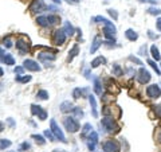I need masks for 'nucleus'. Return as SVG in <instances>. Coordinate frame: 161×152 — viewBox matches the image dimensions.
<instances>
[{
	"label": "nucleus",
	"instance_id": "nucleus-1",
	"mask_svg": "<svg viewBox=\"0 0 161 152\" xmlns=\"http://www.w3.org/2000/svg\"><path fill=\"white\" fill-rule=\"evenodd\" d=\"M101 124H102V127L109 133H117V132H120V129H121V127L118 125V122L115 121V118L111 116H105L102 118V121H101Z\"/></svg>",
	"mask_w": 161,
	"mask_h": 152
},
{
	"label": "nucleus",
	"instance_id": "nucleus-2",
	"mask_svg": "<svg viewBox=\"0 0 161 152\" xmlns=\"http://www.w3.org/2000/svg\"><path fill=\"white\" fill-rule=\"evenodd\" d=\"M63 127L67 129V132H70V133H75L79 131V122L72 116L63 117Z\"/></svg>",
	"mask_w": 161,
	"mask_h": 152
},
{
	"label": "nucleus",
	"instance_id": "nucleus-3",
	"mask_svg": "<svg viewBox=\"0 0 161 152\" xmlns=\"http://www.w3.org/2000/svg\"><path fill=\"white\" fill-rule=\"evenodd\" d=\"M16 48H18V51L22 55L27 54V53H30L31 50V43L30 40H28L26 36H19L18 39H16Z\"/></svg>",
	"mask_w": 161,
	"mask_h": 152
},
{
	"label": "nucleus",
	"instance_id": "nucleus-4",
	"mask_svg": "<svg viewBox=\"0 0 161 152\" xmlns=\"http://www.w3.org/2000/svg\"><path fill=\"white\" fill-rule=\"evenodd\" d=\"M50 131L52 132V135L55 136L56 140H59V141H62V143H67L66 140V137H64V135L62 132V129L59 128V125L56 124V121L52 118V120L50 121Z\"/></svg>",
	"mask_w": 161,
	"mask_h": 152
},
{
	"label": "nucleus",
	"instance_id": "nucleus-5",
	"mask_svg": "<svg viewBox=\"0 0 161 152\" xmlns=\"http://www.w3.org/2000/svg\"><path fill=\"white\" fill-rule=\"evenodd\" d=\"M102 150L105 152H120L121 151V145L117 140H113V139H107V140L103 141L102 144Z\"/></svg>",
	"mask_w": 161,
	"mask_h": 152
},
{
	"label": "nucleus",
	"instance_id": "nucleus-6",
	"mask_svg": "<svg viewBox=\"0 0 161 152\" xmlns=\"http://www.w3.org/2000/svg\"><path fill=\"white\" fill-rule=\"evenodd\" d=\"M67 35L64 34L63 28H59V30H55L54 34H52V43L55 46H63L64 42H66Z\"/></svg>",
	"mask_w": 161,
	"mask_h": 152
},
{
	"label": "nucleus",
	"instance_id": "nucleus-7",
	"mask_svg": "<svg viewBox=\"0 0 161 152\" xmlns=\"http://www.w3.org/2000/svg\"><path fill=\"white\" fill-rule=\"evenodd\" d=\"M56 55H55V51H52L48 48V51H42L38 54V59L40 62L43 63H48V62H52V61H55Z\"/></svg>",
	"mask_w": 161,
	"mask_h": 152
},
{
	"label": "nucleus",
	"instance_id": "nucleus-8",
	"mask_svg": "<svg viewBox=\"0 0 161 152\" xmlns=\"http://www.w3.org/2000/svg\"><path fill=\"white\" fill-rule=\"evenodd\" d=\"M46 6H44V3L42 0H32L30 7H28V10H30L31 14H40V12H43L46 10Z\"/></svg>",
	"mask_w": 161,
	"mask_h": 152
},
{
	"label": "nucleus",
	"instance_id": "nucleus-9",
	"mask_svg": "<svg viewBox=\"0 0 161 152\" xmlns=\"http://www.w3.org/2000/svg\"><path fill=\"white\" fill-rule=\"evenodd\" d=\"M137 74H138V76H137V81H138L141 85L148 84V82L150 81V78H152L150 73H149L145 67H140V70L137 71Z\"/></svg>",
	"mask_w": 161,
	"mask_h": 152
},
{
	"label": "nucleus",
	"instance_id": "nucleus-10",
	"mask_svg": "<svg viewBox=\"0 0 161 152\" xmlns=\"http://www.w3.org/2000/svg\"><path fill=\"white\" fill-rule=\"evenodd\" d=\"M31 113L34 114V116H38V118H39V120H42V121H44L47 118V112L40 105L32 104L31 105Z\"/></svg>",
	"mask_w": 161,
	"mask_h": 152
},
{
	"label": "nucleus",
	"instance_id": "nucleus-11",
	"mask_svg": "<svg viewBox=\"0 0 161 152\" xmlns=\"http://www.w3.org/2000/svg\"><path fill=\"white\" fill-rule=\"evenodd\" d=\"M146 96L149 98H152V100H154V98H159L161 96V88L159 85L153 84V85H149L146 88Z\"/></svg>",
	"mask_w": 161,
	"mask_h": 152
},
{
	"label": "nucleus",
	"instance_id": "nucleus-12",
	"mask_svg": "<svg viewBox=\"0 0 161 152\" xmlns=\"http://www.w3.org/2000/svg\"><path fill=\"white\" fill-rule=\"evenodd\" d=\"M23 67L26 69V70H30V71H40V66L34 59H26L23 62Z\"/></svg>",
	"mask_w": 161,
	"mask_h": 152
},
{
	"label": "nucleus",
	"instance_id": "nucleus-13",
	"mask_svg": "<svg viewBox=\"0 0 161 152\" xmlns=\"http://www.w3.org/2000/svg\"><path fill=\"white\" fill-rule=\"evenodd\" d=\"M102 32H103V36H105L106 39L113 40V39L115 38V32H117V30H115L114 26H105L103 30H102Z\"/></svg>",
	"mask_w": 161,
	"mask_h": 152
},
{
	"label": "nucleus",
	"instance_id": "nucleus-14",
	"mask_svg": "<svg viewBox=\"0 0 161 152\" xmlns=\"http://www.w3.org/2000/svg\"><path fill=\"white\" fill-rule=\"evenodd\" d=\"M59 109L62 113H70V112H72V109H74V105H72L71 101H63L62 104H60Z\"/></svg>",
	"mask_w": 161,
	"mask_h": 152
},
{
	"label": "nucleus",
	"instance_id": "nucleus-15",
	"mask_svg": "<svg viewBox=\"0 0 161 152\" xmlns=\"http://www.w3.org/2000/svg\"><path fill=\"white\" fill-rule=\"evenodd\" d=\"M63 31H64V34H66L67 36H72L75 34V28L71 26V23L68 22V20H66V22L63 23Z\"/></svg>",
	"mask_w": 161,
	"mask_h": 152
},
{
	"label": "nucleus",
	"instance_id": "nucleus-16",
	"mask_svg": "<svg viewBox=\"0 0 161 152\" xmlns=\"http://www.w3.org/2000/svg\"><path fill=\"white\" fill-rule=\"evenodd\" d=\"M102 43H103V40L99 38V36H95L94 40H93V44H91V47H90V53L91 54H94V53L98 50V48L102 46Z\"/></svg>",
	"mask_w": 161,
	"mask_h": 152
},
{
	"label": "nucleus",
	"instance_id": "nucleus-17",
	"mask_svg": "<svg viewBox=\"0 0 161 152\" xmlns=\"http://www.w3.org/2000/svg\"><path fill=\"white\" fill-rule=\"evenodd\" d=\"M89 97V101H90V105H91V114L93 117H98V112H97V101H95V97L93 96V94H90Z\"/></svg>",
	"mask_w": 161,
	"mask_h": 152
},
{
	"label": "nucleus",
	"instance_id": "nucleus-18",
	"mask_svg": "<svg viewBox=\"0 0 161 152\" xmlns=\"http://www.w3.org/2000/svg\"><path fill=\"white\" fill-rule=\"evenodd\" d=\"M78 54H79V47H78V44L75 43L74 46L71 47V50L68 51V57H67V61H68V62H71V61L74 59V58H75V57L78 55Z\"/></svg>",
	"mask_w": 161,
	"mask_h": 152
},
{
	"label": "nucleus",
	"instance_id": "nucleus-19",
	"mask_svg": "<svg viewBox=\"0 0 161 152\" xmlns=\"http://www.w3.org/2000/svg\"><path fill=\"white\" fill-rule=\"evenodd\" d=\"M125 36H126V39L130 40V42H134V40L138 39V34H137L134 30H132V28H129V30L125 31Z\"/></svg>",
	"mask_w": 161,
	"mask_h": 152
},
{
	"label": "nucleus",
	"instance_id": "nucleus-20",
	"mask_svg": "<svg viewBox=\"0 0 161 152\" xmlns=\"http://www.w3.org/2000/svg\"><path fill=\"white\" fill-rule=\"evenodd\" d=\"M105 63H106V58H103V57H97L95 59L91 61L90 67H91V69H95V67L101 66V65H105Z\"/></svg>",
	"mask_w": 161,
	"mask_h": 152
},
{
	"label": "nucleus",
	"instance_id": "nucleus-21",
	"mask_svg": "<svg viewBox=\"0 0 161 152\" xmlns=\"http://www.w3.org/2000/svg\"><path fill=\"white\" fill-rule=\"evenodd\" d=\"M89 92V90L85 88V89H80V88H75L74 90H72V97L75 98V100H78V98H82L85 94H86Z\"/></svg>",
	"mask_w": 161,
	"mask_h": 152
},
{
	"label": "nucleus",
	"instance_id": "nucleus-22",
	"mask_svg": "<svg viewBox=\"0 0 161 152\" xmlns=\"http://www.w3.org/2000/svg\"><path fill=\"white\" fill-rule=\"evenodd\" d=\"M93 22L94 23H102L103 26H114L113 22H110L109 19L103 18V16H95V18H93Z\"/></svg>",
	"mask_w": 161,
	"mask_h": 152
},
{
	"label": "nucleus",
	"instance_id": "nucleus-23",
	"mask_svg": "<svg viewBox=\"0 0 161 152\" xmlns=\"http://www.w3.org/2000/svg\"><path fill=\"white\" fill-rule=\"evenodd\" d=\"M36 23H38L40 27H50V24H48V19H47V15L38 16V18H36Z\"/></svg>",
	"mask_w": 161,
	"mask_h": 152
},
{
	"label": "nucleus",
	"instance_id": "nucleus-24",
	"mask_svg": "<svg viewBox=\"0 0 161 152\" xmlns=\"http://www.w3.org/2000/svg\"><path fill=\"white\" fill-rule=\"evenodd\" d=\"M0 61H2L3 63H6V65H10V66L15 65V59H14V57H12L11 54H4L2 58H0Z\"/></svg>",
	"mask_w": 161,
	"mask_h": 152
},
{
	"label": "nucleus",
	"instance_id": "nucleus-25",
	"mask_svg": "<svg viewBox=\"0 0 161 152\" xmlns=\"http://www.w3.org/2000/svg\"><path fill=\"white\" fill-rule=\"evenodd\" d=\"M150 54H152L154 61H160L161 59V54H160V51H159V48H157L156 44H152L150 46Z\"/></svg>",
	"mask_w": 161,
	"mask_h": 152
},
{
	"label": "nucleus",
	"instance_id": "nucleus-26",
	"mask_svg": "<svg viewBox=\"0 0 161 152\" xmlns=\"http://www.w3.org/2000/svg\"><path fill=\"white\" fill-rule=\"evenodd\" d=\"M47 19H48V24H50V27L55 26V24H58L60 22V18L56 15H47Z\"/></svg>",
	"mask_w": 161,
	"mask_h": 152
},
{
	"label": "nucleus",
	"instance_id": "nucleus-27",
	"mask_svg": "<svg viewBox=\"0 0 161 152\" xmlns=\"http://www.w3.org/2000/svg\"><path fill=\"white\" fill-rule=\"evenodd\" d=\"M94 92L98 96H102V85H101V81L98 78H94Z\"/></svg>",
	"mask_w": 161,
	"mask_h": 152
},
{
	"label": "nucleus",
	"instance_id": "nucleus-28",
	"mask_svg": "<svg viewBox=\"0 0 161 152\" xmlns=\"http://www.w3.org/2000/svg\"><path fill=\"white\" fill-rule=\"evenodd\" d=\"M91 131H93L91 124H90V122H86V124L83 125V128H82V133H80V137H82V139H86V135H87L89 132H91Z\"/></svg>",
	"mask_w": 161,
	"mask_h": 152
},
{
	"label": "nucleus",
	"instance_id": "nucleus-29",
	"mask_svg": "<svg viewBox=\"0 0 161 152\" xmlns=\"http://www.w3.org/2000/svg\"><path fill=\"white\" fill-rule=\"evenodd\" d=\"M36 98L38 100H42V101H46L48 100V92L47 90H38V93H36Z\"/></svg>",
	"mask_w": 161,
	"mask_h": 152
},
{
	"label": "nucleus",
	"instance_id": "nucleus-30",
	"mask_svg": "<svg viewBox=\"0 0 161 152\" xmlns=\"http://www.w3.org/2000/svg\"><path fill=\"white\" fill-rule=\"evenodd\" d=\"M86 139L89 141H91V143H98V133L95 132V131H91V132H89V135L86 136Z\"/></svg>",
	"mask_w": 161,
	"mask_h": 152
},
{
	"label": "nucleus",
	"instance_id": "nucleus-31",
	"mask_svg": "<svg viewBox=\"0 0 161 152\" xmlns=\"http://www.w3.org/2000/svg\"><path fill=\"white\" fill-rule=\"evenodd\" d=\"M31 76H24V74H20L15 78V81L16 82H20V84H26V82H30L31 81Z\"/></svg>",
	"mask_w": 161,
	"mask_h": 152
},
{
	"label": "nucleus",
	"instance_id": "nucleus-32",
	"mask_svg": "<svg viewBox=\"0 0 161 152\" xmlns=\"http://www.w3.org/2000/svg\"><path fill=\"white\" fill-rule=\"evenodd\" d=\"M113 74H114V76H118V77L124 76V70H122V67H121L118 63H114V65H113Z\"/></svg>",
	"mask_w": 161,
	"mask_h": 152
},
{
	"label": "nucleus",
	"instance_id": "nucleus-33",
	"mask_svg": "<svg viewBox=\"0 0 161 152\" xmlns=\"http://www.w3.org/2000/svg\"><path fill=\"white\" fill-rule=\"evenodd\" d=\"M31 137L34 139V140H35L36 143H38L39 145H44V144H46V140H44V137L42 136V135H36V133H34Z\"/></svg>",
	"mask_w": 161,
	"mask_h": 152
},
{
	"label": "nucleus",
	"instance_id": "nucleus-34",
	"mask_svg": "<svg viewBox=\"0 0 161 152\" xmlns=\"http://www.w3.org/2000/svg\"><path fill=\"white\" fill-rule=\"evenodd\" d=\"M11 144L12 143H11V140H8V139H0V151L11 147Z\"/></svg>",
	"mask_w": 161,
	"mask_h": 152
},
{
	"label": "nucleus",
	"instance_id": "nucleus-35",
	"mask_svg": "<svg viewBox=\"0 0 161 152\" xmlns=\"http://www.w3.org/2000/svg\"><path fill=\"white\" fill-rule=\"evenodd\" d=\"M148 65H150V67H152L153 70L156 71V74H157V76H160V74H161V70L159 69V66H157V65H156V61L149 59V61H148Z\"/></svg>",
	"mask_w": 161,
	"mask_h": 152
},
{
	"label": "nucleus",
	"instance_id": "nucleus-36",
	"mask_svg": "<svg viewBox=\"0 0 161 152\" xmlns=\"http://www.w3.org/2000/svg\"><path fill=\"white\" fill-rule=\"evenodd\" d=\"M72 113L75 114V117H83V110L79 108V106H74L72 109Z\"/></svg>",
	"mask_w": 161,
	"mask_h": 152
},
{
	"label": "nucleus",
	"instance_id": "nucleus-37",
	"mask_svg": "<svg viewBox=\"0 0 161 152\" xmlns=\"http://www.w3.org/2000/svg\"><path fill=\"white\" fill-rule=\"evenodd\" d=\"M44 136H46V137H47L50 141H55V140H56L55 136H54V135H52V132H51L50 129H46V131H44Z\"/></svg>",
	"mask_w": 161,
	"mask_h": 152
},
{
	"label": "nucleus",
	"instance_id": "nucleus-38",
	"mask_svg": "<svg viewBox=\"0 0 161 152\" xmlns=\"http://www.w3.org/2000/svg\"><path fill=\"white\" fill-rule=\"evenodd\" d=\"M148 14H150V15H161V10H160V8L150 7V8L148 10Z\"/></svg>",
	"mask_w": 161,
	"mask_h": 152
},
{
	"label": "nucleus",
	"instance_id": "nucleus-39",
	"mask_svg": "<svg viewBox=\"0 0 161 152\" xmlns=\"http://www.w3.org/2000/svg\"><path fill=\"white\" fill-rule=\"evenodd\" d=\"M3 44H4V46H6L7 48H11V47H12V40H11L10 36H7V38L3 39Z\"/></svg>",
	"mask_w": 161,
	"mask_h": 152
},
{
	"label": "nucleus",
	"instance_id": "nucleus-40",
	"mask_svg": "<svg viewBox=\"0 0 161 152\" xmlns=\"http://www.w3.org/2000/svg\"><path fill=\"white\" fill-rule=\"evenodd\" d=\"M30 148H31V144H30V143L24 141V143H22V145L19 147V151H28Z\"/></svg>",
	"mask_w": 161,
	"mask_h": 152
},
{
	"label": "nucleus",
	"instance_id": "nucleus-41",
	"mask_svg": "<svg viewBox=\"0 0 161 152\" xmlns=\"http://www.w3.org/2000/svg\"><path fill=\"white\" fill-rule=\"evenodd\" d=\"M107 12H109V15H110L114 20L118 19V12H117L115 10H113V8H110V10H107Z\"/></svg>",
	"mask_w": 161,
	"mask_h": 152
},
{
	"label": "nucleus",
	"instance_id": "nucleus-42",
	"mask_svg": "<svg viewBox=\"0 0 161 152\" xmlns=\"http://www.w3.org/2000/svg\"><path fill=\"white\" fill-rule=\"evenodd\" d=\"M129 61H130V62H133V63H137V65H142V62H141V61L137 58V57H133V55L129 57Z\"/></svg>",
	"mask_w": 161,
	"mask_h": 152
},
{
	"label": "nucleus",
	"instance_id": "nucleus-43",
	"mask_svg": "<svg viewBox=\"0 0 161 152\" xmlns=\"http://www.w3.org/2000/svg\"><path fill=\"white\" fill-rule=\"evenodd\" d=\"M14 71H15V74L20 76V74H23V71H24V67H23V66H16V67L14 69Z\"/></svg>",
	"mask_w": 161,
	"mask_h": 152
},
{
	"label": "nucleus",
	"instance_id": "nucleus-44",
	"mask_svg": "<svg viewBox=\"0 0 161 152\" xmlns=\"http://www.w3.org/2000/svg\"><path fill=\"white\" fill-rule=\"evenodd\" d=\"M153 108H154V113L159 117H161V105H156V106H153Z\"/></svg>",
	"mask_w": 161,
	"mask_h": 152
},
{
	"label": "nucleus",
	"instance_id": "nucleus-45",
	"mask_svg": "<svg viewBox=\"0 0 161 152\" xmlns=\"http://www.w3.org/2000/svg\"><path fill=\"white\" fill-rule=\"evenodd\" d=\"M148 53H146V44H144V46H141L140 48V55H146Z\"/></svg>",
	"mask_w": 161,
	"mask_h": 152
},
{
	"label": "nucleus",
	"instance_id": "nucleus-46",
	"mask_svg": "<svg viewBox=\"0 0 161 152\" xmlns=\"http://www.w3.org/2000/svg\"><path fill=\"white\" fill-rule=\"evenodd\" d=\"M148 36H149V38H150V39H153V40H156L157 38H159V35H156V34H153V31H150V30H149V31H148Z\"/></svg>",
	"mask_w": 161,
	"mask_h": 152
},
{
	"label": "nucleus",
	"instance_id": "nucleus-47",
	"mask_svg": "<svg viewBox=\"0 0 161 152\" xmlns=\"http://www.w3.org/2000/svg\"><path fill=\"white\" fill-rule=\"evenodd\" d=\"M87 148L90 150L91 152H93V151H95V143H91V141H89V143H87Z\"/></svg>",
	"mask_w": 161,
	"mask_h": 152
},
{
	"label": "nucleus",
	"instance_id": "nucleus-48",
	"mask_svg": "<svg viewBox=\"0 0 161 152\" xmlns=\"http://www.w3.org/2000/svg\"><path fill=\"white\" fill-rule=\"evenodd\" d=\"M156 28L161 32V18H159V19L156 20Z\"/></svg>",
	"mask_w": 161,
	"mask_h": 152
},
{
	"label": "nucleus",
	"instance_id": "nucleus-49",
	"mask_svg": "<svg viewBox=\"0 0 161 152\" xmlns=\"http://www.w3.org/2000/svg\"><path fill=\"white\" fill-rule=\"evenodd\" d=\"M7 124H8V125H10V127H11V128H14V127L16 125V124H15V121H14V120H12V118H7Z\"/></svg>",
	"mask_w": 161,
	"mask_h": 152
},
{
	"label": "nucleus",
	"instance_id": "nucleus-50",
	"mask_svg": "<svg viewBox=\"0 0 161 152\" xmlns=\"http://www.w3.org/2000/svg\"><path fill=\"white\" fill-rule=\"evenodd\" d=\"M140 2H149V3H153V4H156V3H157L156 0H140Z\"/></svg>",
	"mask_w": 161,
	"mask_h": 152
},
{
	"label": "nucleus",
	"instance_id": "nucleus-51",
	"mask_svg": "<svg viewBox=\"0 0 161 152\" xmlns=\"http://www.w3.org/2000/svg\"><path fill=\"white\" fill-rule=\"evenodd\" d=\"M3 129H4V122L0 121V132H3Z\"/></svg>",
	"mask_w": 161,
	"mask_h": 152
},
{
	"label": "nucleus",
	"instance_id": "nucleus-52",
	"mask_svg": "<svg viewBox=\"0 0 161 152\" xmlns=\"http://www.w3.org/2000/svg\"><path fill=\"white\" fill-rule=\"evenodd\" d=\"M4 55V51H3V48L2 47H0V58H2V57Z\"/></svg>",
	"mask_w": 161,
	"mask_h": 152
},
{
	"label": "nucleus",
	"instance_id": "nucleus-53",
	"mask_svg": "<svg viewBox=\"0 0 161 152\" xmlns=\"http://www.w3.org/2000/svg\"><path fill=\"white\" fill-rule=\"evenodd\" d=\"M52 152H66V151H64V150H54Z\"/></svg>",
	"mask_w": 161,
	"mask_h": 152
},
{
	"label": "nucleus",
	"instance_id": "nucleus-54",
	"mask_svg": "<svg viewBox=\"0 0 161 152\" xmlns=\"http://www.w3.org/2000/svg\"><path fill=\"white\" fill-rule=\"evenodd\" d=\"M3 74H4V71H3V69L0 67V77H3Z\"/></svg>",
	"mask_w": 161,
	"mask_h": 152
},
{
	"label": "nucleus",
	"instance_id": "nucleus-55",
	"mask_svg": "<svg viewBox=\"0 0 161 152\" xmlns=\"http://www.w3.org/2000/svg\"><path fill=\"white\" fill-rule=\"evenodd\" d=\"M68 3H70V0H67ZM71 2H74V3H78V2H80V0H71Z\"/></svg>",
	"mask_w": 161,
	"mask_h": 152
},
{
	"label": "nucleus",
	"instance_id": "nucleus-56",
	"mask_svg": "<svg viewBox=\"0 0 161 152\" xmlns=\"http://www.w3.org/2000/svg\"><path fill=\"white\" fill-rule=\"evenodd\" d=\"M54 3H56V4H60V0H52Z\"/></svg>",
	"mask_w": 161,
	"mask_h": 152
},
{
	"label": "nucleus",
	"instance_id": "nucleus-57",
	"mask_svg": "<svg viewBox=\"0 0 161 152\" xmlns=\"http://www.w3.org/2000/svg\"><path fill=\"white\" fill-rule=\"evenodd\" d=\"M160 140H161V135H160Z\"/></svg>",
	"mask_w": 161,
	"mask_h": 152
},
{
	"label": "nucleus",
	"instance_id": "nucleus-58",
	"mask_svg": "<svg viewBox=\"0 0 161 152\" xmlns=\"http://www.w3.org/2000/svg\"><path fill=\"white\" fill-rule=\"evenodd\" d=\"M160 66H161V63H160Z\"/></svg>",
	"mask_w": 161,
	"mask_h": 152
}]
</instances>
